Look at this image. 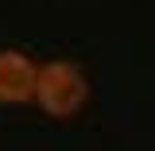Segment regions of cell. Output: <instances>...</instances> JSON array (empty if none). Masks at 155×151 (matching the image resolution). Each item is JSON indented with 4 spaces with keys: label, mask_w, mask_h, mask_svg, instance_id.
I'll list each match as a JSON object with an SVG mask.
<instances>
[{
    "label": "cell",
    "mask_w": 155,
    "mask_h": 151,
    "mask_svg": "<svg viewBox=\"0 0 155 151\" xmlns=\"http://www.w3.org/2000/svg\"><path fill=\"white\" fill-rule=\"evenodd\" d=\"M39 109L47 116H54V120H70L85 109V101H89V81L81 74V66H74L70 58H51V62H43L35 74V97Z\"/></svg>",
    "instance_id": "1"
},
{
    "label": "cell",
    "mask_w": 155,
    "mask_h": 151,
    "mask_svg": "<svg viewBox=\"0 0 155 151\" xmlns=\"http://www.w3.org/2000/svg\"><path fill=\"white\" fill-rule=\"evenodd\" d=\"M35 74L39 66L23 51L4 47L0 51V105H23L35 97Z\"/></svg>",
    "instance_id": "2"
}]
</instances>
